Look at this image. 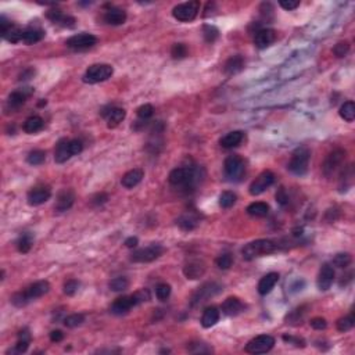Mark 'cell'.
<instances>
[{
    "mask_svg": "<svg viewBox=\"0 0 355 355\" xmlns=\"http://www.w3.org/2000/svg\"><path fill=\"white\" fill-rule=\"evenodd\" d=\"M199 176H200L199 170L195 167H179V168L171 171L168 180L172 186L189 189V187H195L197 185Z\"/></svg>",
    "mask_w": 355,
    "mask_h": 355,
    "instance_id": "1",
    "label": "cell"
},
{
    "mask_svg": "<svg viewBox=\"0 0 355 355\" xmlns=\"http://www.w3.org/2000/svg\"><path fill=\"white\" fill-rule=\"evenodd\" d=\"M276 250H278V244L275 241L268 240V239H258V240L245 244L241 250V255L244 260L251 261L254 258H258V257H262V255L272 254Z\"/></svg>",
    "mask_w": 355,
    "mask_h": 355,
    "instance_id": "2",
    "label": "cell"
},
{
    "mask_svg": "<svg viewBox=\"0 0 355 355\" xmlns=\"http://www.w3.org/2000/svg\"><path fill=\"white\" fill-rule=\"evenodd\" d=\"M311 153L307 147H298L297 150L293 153L290 161L287 164V170L290 171L291 174L294 175H305L308 171V165H310Z\"/></svg>",
    "mask_w": 355,
    "mask_h": 355,
    "instance_id": "3",
    "label": "cell"
},
{
    "mask_svg": "<svg viewBox=\"0 0 355 355\" xmlns=\"http://www.w3.org/2000/svg\"><path fill=\"white\" fill-rule=\"evenodd\" d=\"M113 74H114V68L110 64H93L86 70L82 79L85 84L95 85V84H100L111 78Z\"/></svg>",
    "mask_w": 355,
    "mask_h": 355,
    "instance_id": "4",
    "label": "cell"
},
{
    "mask_svg": "<svg viewBox=\"0 0 355 355\" xmlns=\"http://www.w3.org/2000/svg\"><path fill=\"white\" fill-rule=\"evenodd\" d=\"M200 11V2L199 0H192L186 3H180L172 9V15L174 18L180 22H190L197 17Z\"/></svg>",
    "mask_w": 355,
    "mask_h": 355,
    "instance_id": "5",
    "label": "cell"
},
{
    "mask_svg": "<svg viewBox=\"0 0 355 355\" xmlns=\"http://www.w3.org/2000/svg\"><path fill=\"white\" fill-rule=\"evenodd\" d=\"M224 171H225V176L228 178V180L239 182L241 179V176L244 175V160L237 154L229 155L224 162Z\"/></svg>",
    "mask_w": 355,
    "mask_h": 355,
    "instance_id": "6",
    "label": "cell"
},
{
    "mask_svg": "<svg viewBox=\"0 0 355 355\" xmlns=\"http://www.w3.org/2000/svg\"><path fill=\"white\" fill-rule=\"evenodd\" d=\"M275 345V339L269 335H260L251 339L247 345H245V351L249 354H265L268 351H270Z\"/></svg>",
    "mask_w": 355,
    "mask_h": 355,
    "instance_id": "7",
    "label": "cell"
},
{
    "mask_svg": "<svg viewBox=\"0 0 355 355\" xmlns=\"http://www.w3.org/2000/svg\"><path fill=\"white\" fill-rule=\"evenodd\" d=\"M164 254V247L161 244H150L145 249H139L132 253L130 261L132 262H151V261L160 258Z\"/></svg>",
    "mask_w": 355,
    "mask_h": 355,
    "instance_id": "8",
    "label": "cell"
},
{
    "mask_svg": "<svg viewBox=\"0 0 355 355\" xmlns=\"http://www.w3.org/2000/svg\"><path fill=\"white\" fill-rule=\"evenodd\" d=\"M345 158V150L343 149H336L326 157L325 162L322 165V171L326 178H332L335 175L336 171L340 168Z\"/></svg>",
    "mask_w": 355,
    "mask_h": 355,
    "instance_id": "9",
    "label": "cell"
},
{
    "mask_svg": "<svg viewBox=\"0 0 355 355\" xmlns=\"http://www.w3.org/2000/svg\"><path fill=\"white\" fill-rule=\"evenodd\" d=\"M96 43H97V38L95 35H92V34H86V32L71 36L65 42L67 47H70V49L75 51L88 50L90 47H93Z\"/></svg>",
    "mask_w": 355,
    "mask_h": 355,
    "instance_id": "10",
    "label": "cell"
},
{
    "mask_svg": "<svg viewBox=\"0 0 355 355\" xmlns=\"http://www.w3.org/2000/svg\"><path fill=\"white\" fill-rule=\"evenodd\" d=\"M0 34H2V38L7 40V42L18 43V42H22L24 31L21 30L18 25L13 24L11 21L6 20L5 15H2L0 17Z\"/></svg>",
    "mask_w": 355,
    "mask_h": 355,
    "instance_id": "11",
    "label": "cell"
},
{
    "mask_svg": "<svg viewBox=\"0 0 355 355\" xmlns=\"http://www.w3.org/2000/svg\"><path fill=\"white\" fill-rule=\"evenodd\" d=\"M274 182H275V174L270 172V171H264L253 180V183L249 187V192H250L251 196H260L268 187L274 185Z\"/></svg>",
    "mask_w": 355,
    "mask_h": 355,
    "instance_id": "12",
    "label": "cell"
},
{
    "mask_svg": "<svg viewBox=\"0 0 355 355\" xmlns=\"http://www.w3.org/2000/svg\"><path fill=\"white\" fill-rule=\"evenodd\" d=\"M221 291H222V286L215 283V282H208V283L201 286L200 289L193 294V297H192V305L195 307V305L203 304L204 301H207L211 297L220 294Z\"/></svg>",
    "mask_w": 355,
    "mask_h": 355,
    "instance_id": "13",
    "label": "cell"
},
{
    "mask_svg": "<svg viewBox=\"0 0 355 355\" xmlns=\"http://www.w3.org/2000/svg\"><path fill=\"white\" fill-rule=\"evenodd\" d=\"M50 197L51 190L49 186H36V187H32L28 192L26 200H28V204L32 205V207H36V205L45 204Z\"/></svg>",
    "mask_w": 355,
    "mask_h": 355,
    "instance_id": "14",
    "label": "cell"
},
{
    "mask_svg": "<svg viewBox=\"0 0 355 355\" xmlns=\"http://www.w3.org/2000/svg\"><path fill=\"white\" fill-rule=\"evenodd\" d=\"M34 93V89L32 88H22V89L14 90L10 96H9V100H7V107L10 110H18L21 105L25 104V101L28 97H31Z\"/></svg>",
    "mask_w": 355,
    "mask_h": 355,
    "instance_id": "15",
    "label": "cell"
},
{
    "mask_svg": "<svg viewBox=\"0 0 355 355\" xmlns=\"http://www.w3.org/2000/svg\"><path fill=\"white\" fill-rule=\"evenodd\" d=\"M101 115L107 120V126L113 129V128H117L122 121L125 120L126 111L124 110V108H121V107L108 105V107H107V111H101Z\"/></svg>",
    "mask_w": 355,
    "mask_h": 355,
    "instance_id": "16",
    "label": "cell"
},
{
    "mask_svg": "<svg viewBox=\"0 0 355 355\" xmlns=\"http://www.w3.org/2000/svg\"><path fill=\"white\" fill-rule=\"evenodd\" d=\"M49 290H50V283L47 280H38V282L26 287L24 290V294H25L26 300L31 303V301L36 300V298H40L42 295L47 294Z\"/></svg>",
    "mask_w": 355,
    "mask_h": 355,
    "instance_id": "17",
    "label": "cell"
},
{
    "mask_svg": "<svg viewBox=\"0 0 355 355\" xmlns=\"http://www.w3.org/2000/svg\"><path fill=\"white\" fill-rule=\"evenodd\" d=\"M333 280H335V268L330 264H323L320 266L319 275H318V280H316L318 289L322 291L329 290L330 286L333 285Z\"/></svg>",
    "mask_w": 355,
    "mask_h": 355,
    "instance_id": "18",
    "label": "cell"
},
{
    "mask_svg": "<svg viewBox=\"0 0 355 355\" xmlns=\"http://www.w3.org/2000/svg\"><path fill=\"white\" fill-rule=\"evenodd\" d=\"M205 270H207L205 262L201 260H190L183 266V274L190 280L200 279L201 276H204Z\"/></svg>",
    "mask_w": 355,
    "mask_h": 355,
    "instance_id": "19",
    "label": "cell"
},
{
    "mask_svg": "<svg viewBox=\"0 0 355 355\" xmlns=\"http://www.w3.org/2000/svg\"><path fill=\"white\" fill-rule=\"evenodd\" d=\"M46 17L54 22V24H59V25L64 26V28H74L75 26L76 20L72 17V15H67L64 14L60 9H51L46 13Z\"/></svg>",
    "mask_w": 355,
    "mask_h": 355,
    "instance_id": "20",
    "label": "cell"
},
{
    "mask_svg": "<svg viewBox=\"0 0 355 355\" xmlns=\"http://www.w3.org/2000/svg\"><path fill=\"white\" fill-rule=\"evenodd\" d=\"M276 40V32L270 28H261L255 32L254 45L258 49H266Z\"/></svg>",
    "mask_w": 355,
    "mask_h": 355,
    "instance_id": "21",
    "label": "cell"
},
{
    "mask_svg": "<svg viewBox=\"0 0 355 355\" xmlns=\"http://www.w3.org/2000/svg\"><path fill=\"white\" fill-rule=\"evenodd\" d=\"M133 307H136L133 297L132 295H122L113 303L110 311L114 315H124V314H128Z\"/></svg>",
    "mask_w": 355,
    "mask_h": 355,
    "instance_id": "22",
    "label": "cell"
},
{
    "mask_svg": "<svg viewBox=\"0 0 355 355\" xmlns=\"http://www.w3.org/2000/svg\"><path fill=\"white\" fill-rule=\"evenodd\" d=\"M74 201H75V193L71 190V189H63L57 195L54 208L59 212H64V211L70 210L71 207L74 205Z\"/></svg>",
    "mask_w": 355,
    "mask_h": 355,
    "instance_id": "23",
    "label": "cell"
},
{
    "mask_svg": "<svg viewBox=\"0 0 355 355\" xmlns=\"http://www.w3.org/2000/svg\"><path fill=\"white\" fill-rule=\"evenodd\" d=\"M104 21L108 25H122L126 21V11L120 7L111 6L104 13Z\"/></svg>",
    "mask_w": 355,
    "mask_h": 355,
    "instance_id": "24",
    "label": "cell"
},
{
    "mask_svg": "<svg viewBox=\"0 0 355 355\" xmlns=\"http://www.w3.org/2000/svg\"><path fill=\"white\" fill-rule=\"evenodd\" d=\"M244 304H243L237 297H229V298H226V300L224 301L222 307H221L222 312L228 316L239 315V314H241V312L244 311Z\"/></svg>",
    "mask_w": 355,
    "mask_h": 355,
    "instance_id": "25",
    "label": "cell"
},
{
    "mask_svg": "<svg viewBox=\"0 0 355 355\" xmlns=\"http://www.w3.org/2000/svg\"><path fill=\"white\" fill-rule=\"evenodd\" d=\"M279 282V274L276 272H270V274H266L262 279L258 282V293L261 295H266L269 294L270 291L275 289L276 283Z\"/></svg>",
    "mask_w": 355,
    "mask_h": 355,
    "instance_id": "26",
    "label": "cell"
},
{
    "mask_svg": "<svg viewBox=\"0 0 355 355\" xmlns=\"http://www.w3.org/2000/svg\"><path fill=\"white\" fill-rule=\"evenodd\" d=\"M143 176H145L143 170H140V168H133V170L128 171L125 175L122 176V179H121V185L124 186V187H126V189H133L135 186H138L140 182H142Z\"/></svg>",
    "mask_w": 355,
    "mask_h": 355,
    "instance_id": "27",
    "label": "cell"
},
{
    "mask_svg": "<svg viewBox=\"0 0 355 355\" xmlns=\"http://www.w3.org/2000/svg\"><path fill=\"white\" fill-rule=\"evenodd\" d=\"M221 318V311L216 308V307H207L203 312V316H201V326L205 327V329H210L212 326H215L218 322H220Z\"/></svg>",
    "mask_w": 355,
    "mask_h": 355,
    "instance_id": "28",
    "label": "cell"
},
{
    "mask_svg": "<svg viewBox=\"0 0 355 355\" xmlns=\"http://www.w3.org/2000/svg\"><path fill=\"white\" fill-rule=\"evenodd\" d=\"M72 157L70 150V140L61 139L59 140V143L56 145L54 150V161L57 164H63L65 161H68Z\"/></svg>",
    "mask_w": 355,
    "mask_h": 355,
    "instance_id": "29",
    "label": "cell"
},
{
    "mask_svg": "<svg viewBox=\"0 0 355 355\" xmlns=\"http://www.w3.org/2000/svg\"><path fill=\"white\" fill-rule=\"evenodd\" d=\"M245 61L243 59V56L236 54L232 56L229 60L226 61L225 65H224V72L226 75H235V74H239L243 68H244Z\"/></svg>",
    "mask_w": 355,
    "mask_h": 355,
    "instance_id": "30",
    "label": "cell"
},
{
    "mask_svg": "<svg viewBox=\"0 0 355 355\" xmlns=\"http://www.w3.org/2000/svg\"><path fill=\"white\" fill-rule=\"evenodd\" d=\"M243 139H244V132L243 130H233V132L226 133L220 140V143L224 149H233V147H237L240 145Z\"/></svg>",
    "mask_w": 355,
    "mask_h": 355,
    "instance_id": "31",
    "label": "cell"
},
{
    "mask_svg": "<svg viewBox=\"0 0 355 355\" xmlns=\"http://www.w3.org/2000/svg\"><path fill=\"white\" fill-rule=\"evenodd\" d=\"M46 35V32L39 26H30L24 31L22 34V42L25 45H35L38 42L43 39Z\"/></svg>",
    "mask_w": 355,
    "mask_h": 355,
    "instance_id": "32",
    "label": "cell"
},
{
    "mask_svg": "<svg viewBox=\"0 0 355 355\" xmlns=\"http://www.w3.org/2000/svg\"><path fill=\"white\" fill-rule=\"evenodd\" d=\"M199 222H200V220H199L197 214H195V212H186V214L180 215L176 220V225L179 226L182 230L189 232V230L195 229L196 226L199 225Z\"/></svg>",
    "mask_w": 355,
    "mask_h": 355,
    "instance_id": "33",
    "label": "cell"
},
{
    "mask_svg": "<svg viewBox=\"0 0 355 355\" xmlns=\"http://www.w3.org/2000/svg\"><path fill=\"white\" fill-rule=\"evenodd\" d=\"M43 126H45V121L38 115H34V117L26 118L24 125H22V130L28 135H34V133H38V132L43 129Z\"/></svg>",
    "mask_w": 355,
    "mask_h": 355,
    "instance_id": "34",
    "label": "cell"
},
{
    "mask_svg": "<svg viewBox=\"0 0 355 355\" xmlns=\"http://www.w3.org/2000/svg\"><path fill=\"white\" fill-rule=\"evenodd\" d=\"M352 183H354V167H352V164H350L341 171L340 185H339L340 193H344V192L348 190L352 186Z\"/></svg>",
    "mask_w": 355,
    "mask_h": 355,
    "instance_id": "35",
    "label": "cell"
},
{
    "mask_svg": "<svg viewBox=\"0 0 355 355\" xmlns=\"http://www.w3.org/2000/svg\"><path fill=\"white\" fill-rule=\"evenodd\" d=\"M247 214L255 218H264L269 214V205L264 201H255L247 207Z\"/></svg>",
    "mask_w": 355,
    "mask_h": 355,
    "instance_id": "36",
    "label": "cell"
},
{
    "mask_svg": "<svg viewBox=\"0 0 355 355\" xmlns=\"http://www.w3.org/2000/svg\"><path fill=\"white\" fill-rule=\"evenodd\" d=\"M30 343H31V335H30V332H28V329L21 330L20 333H18V341H17V344H15L14 350L9 351V352L24 354V352H26V350H28Z\"/></svg>",
    "mask_w": 355,
    "mask_h": 355,
    "instance_id": "37",
    "label": "cell"
},
{
    "mask_svg": "<svg viewBox=\"0 0 355 355\" xmlns=\"http://www.w3.org/2000/svg\"><path fill=\"white\" fill-rule=\"evenodd\" d=\"M339 114L347 122H352L355 120V104L354 101H345L344 104L340 107Z\"/></svg>",
    "mask_w": 355,
    "mask_h": 355,
    "instance_id": "38",
    "label": "cell"
},
{
    "mask_svg": "<svg viewBox=\"0 0 355 355\" xmlns=\"http://www.w3.org/2000/svg\"><path fill=\"white\" fill-rule=\"evenodd\" d=\"M236 200H237V197H236L233 192H222L220 196V207H222V208H230V207H233L236 204Z\"/></svg>",
    "mask_w": 355,
    "mask_h": 355,
    "instance_id": "39",
    "label": "cell"
},
{
    "mask_svg": "<svg viewBox=\"0 0 355 355\" xmlns=\"http://www.w3.org/2000/svg\"><path fill=\"white\" fill-rule=\"evenodd\" d=\"M32 243H34L32 236H31L30 233H24V235L18 239V241H17V249H18L20 253L25 254V253H28V251L32 249Z\"/></svg>",
    "mask_w": 355,
    "mask_h": 355,
    "instance_id": "40",
    "label": "cell"
},
{
    "mask_svg": "<svg viewBox=\"0 0 355 355\" xmlns=\"http://www.w3.org/2000/svg\"><path fill=\"white\" fill-rule=\"evenodd\" d=\"M84 322H85V315L84 314H71V315L64 318V326L70 327V329L82 325Z\"/></svg>",
    "mask_w": 355,
    "mask_h": 355,
    "instance_id": "41",
    "label": "cell"
},
{
    "mask_svg": "<svg viewBox=\"0 0 355 355\" xmlns=\"http://www.w3.org/2000/svg\"><path fill=\"white\" fill-rule=\"evenodd\" d=\"M187 350L192 354H210L212 352V348L210 345L205 344V343H201V341H197V343H190L187 345Z\"/></svg>",
    "mask_w": 355,
    "mask_h": 355,
    "instance_id": "42",
    "label": "cell"
},
{
    "mask_svg": "<svg viewBox=\"0 0 355 355\" xmlns=\"http://www.w3.org/2000/svg\"><path fill=\"white\" fill-rule=\"evenodd\" d=\"M203 35H204L207 43H214L220 36V31L214 25H204L203 26Z\"/></svg>",
    "mask_w": 355,
    "mask_h": 355,
    "instance_id": "43",
    "label": "cell"
},
{
    "mask_svg": "<svg viewBox=\"0 0 355 355\" xmlns=\"http://www.w3.org/2000/svg\"><path fill=\"white\" fill-rule=\"evenodd\" d=\"M354 325H355V318L354 315L351 314V315L344 316V318H341V319L337 320V330L341 332V333H344V332H348V330L352 329Z\"/></svg>",
    "mask_w": 355,
    "mask_h": 355,
    "instance_id": "44",
    "label": "cell"
},
{
    "mask_svg": "<svg viewBox=\"0 0 355 355\" xmlns=\"http://www.w3.org/2000/svg\"><path fill=\"white\" fill-rule=\"evenodd\" d=\"M46 160V153L43 150H34L31 151L26 157V162L31 165H40L43 164Z\"/></svg>",
    "mask_w": 355,
    "mask_h": 355,
    "instance_id": "45",
    "label": "cell"
},
{
    "mask_svg": "<svg viewBox=\"0 0 355 355\" xmlns=\"http://www.w3.org/2000/svg\"><path fill=\"white\" fill-rule=\"evenodd\" d=\"M110 289L113 291H125L128 287H129V280L124 278V276H120V278H115L110 282Z\"/></svg>",
    "mask_w": 355,
    "mask_h": 355,
    "instance_id": "46",
    "label": "cell"
},
{
    "mask_svg": "<svg viewBox=\"0 0 355 355\" xmlns=\"http://www.w3.org/2000/svg\"><path fill=\"white\" fill-rule=\"evenodd\" d=\"M332 264L337 268H347L351 264V255L348 253H340V254L335 255Z\"/></svg>",
    "mask_w": 355,
    "mask_h": 355,
    "instance_id": "47",
    "label": "cell"
},
{
    "mask_svg": "<svg viewBox=\"0 0 355 355\" xmlns=\"http://www.w3.org/2000/svg\"><path fill=\"white\" fill-rule=\"evenodd\" d=\"M215 264L220 269L222 270L229 269L230 266L233 265V257H232L230 254H228V253H226V254H222L216 258Z\"/></svg>",
    "mask_w": 355,
    "mask_h": 355,
    "instance_id": "48",
    "label": "cell"
},
{
    "mask_svg": "<svg viewBox=\"0 0 355 355\" xmlns=\"http://www.w3.org/2000/svg\"><path fill=\"white\" fill-rule=\"evenodd\" d=\"M155 295L160 301H167L171 295V286L168 283H160L155 287Z\"/></svg>",
    "mask_w": 355,
    "mask_h": 355,
    "instance_id": "49",
    "label": "cell"
},
{
    "mask_svg": "<svg viewBox=\"0 0 355 355\" xmlns=\"http://www.w3.org/2000/svg\"><path fill=\"white\" fill-rule=\"evenodd\" d=\"M171 56L175 59V60H180V59H185L187 56V47H186L183 43H175L171 49Z\"/></svg>",
    "mask_w": 355,
    "mask_h": 355,
    "instance_id": "50",
    "label": "cell"
},
{
    "mask_svg": "<svg viewBox=\"0 0 355 355\" xmlns=\"http://www.w3.org/2000/svg\"><path fill=\"white\" fill-rule=\"evenodd\" d=\"M138 117H139L140 120H149L150 117H153V114H154V107L151 104H143L140 105L139 108H138Z\"/></svg>",
    "mask_w": 355,
    "mask_h": 355,
    "instance_id": "51",
    "label": "cell"
},
{
    "mask_svg": "<svg viewBox=\"0 0 355 355\" xmlns=\"http://www.w3.org/2000/svg\"><path fill=\"white\" fill-rule=\"evenodd\" d=\"M78 289H79V282L75 279L67 280L64 283V286H63V291H64V294L67 295H74L76 291H78Z\"/></svg>",
    "mask_w": 355,
    "mask_h": 355,
    "instance_id": "52",
    "label": "cell"
},
{
    "mask_svg": "<svg viewBox=\"0 0 355 355\" xmlns=\"http://www.w3.org/2000/svg\"><path fill=\"white\" fill-rule=\"evenodd\" d=\"M348 51H350L348 42H339V43L335 46V49H333V53H335L336 57H339V59L345 57V56L348 54Z\"/></svg>",
    "mask_w": 355,
    "mask_h": 355,
    "instance_id": "53",
    "label": "cell"
},
{
    "mask_svg": "<svg viewBox=\"0 0 355 355\" xmlns=\"http://www.w3.org/2000/svg\"><path fill=\"white\" fill-rule=\"evenodd\" d=\"M132 297H133V301H135L136 305L142 304V303H145V301H149L150 300V293H149V290H139L136 291V293H133L132 294Z\"/></svg>",
    "mask_w": 355,
    "mask_h": 355,
    "instance_id": "54",
    "label": "cell"
},
{
    "mask_svg": "<svg viewBox=\"0 0 355 355\" xmlns=\"http://www.w3.org/2000/svg\"><path fill=\"white\" fill-rule=\"evenodd\" d=\"M310 325L312 329L315 330H323L327 327V322H326L325 318H320V316H316V318H312L310 320Z\"/></svg>",
    "mask_w": 355,
    "mask_h": 355,
    "instance_id": "55",
    "label": "cell"
},
{
    "mask_svg": "<svg viewBox=\"0 0 355 355\" xmlns=\"http://www.w3.org/2000/svg\"><path fill=\"white\" fill-rule=\"evenodd\" d=\"M70 150L72 155L79 154V153H82V150H84V143H82L79 139L70 140Z\"/></svg>",
    "mask_w": 355,
    "mask_h": 355,
    "instance_id": "56",
    "label": "cell"
},
{
    "mask_svg": "<svg viewBox=\"0 0 355 355\" xmlns=\"http://www.w3.org/2000/svg\"><path fill=\"white\" fill-rule=\"evenodd\" d=\"M283 340L286 341V343H289V344H293L295 345V347H305V341L303 340V339H300V337H294V336H287L285 335L283 336Z\"/></svg>",
    "mask_w": 355,
    "mask_h": 355,
    "instance_id": "57",
    "label": "cell"
},
{
    "mask_svg": "<svg viewBox=\"0 0 355 355\" xmlns=\"http://www.w3.org/2000/svg\"><path fill=\"white\" fill-rule=\"evenodd\" d=\"M279 6L282 9L290 11L297 9V7L300 6V2H298V0H283V2H279Z\"/></svg>",
    "mask_w": 355,
    "mask_h": 355,
    "instance_id": "58",
    "label": "cell"
},
{
    "mask_svg": "<svg viewBox=\"0 0 355 355\" xmlns=\"http://www.w3.org/2000/svg\"><path fill=\"white\" fill-rule=\"evenodd\" d=\"M276 201H278L282 207L289 204V196H287V193H286V190L283 187H280L279 190H278V193H276Z\"/></svg>",
    "mask_w": 355,
    "mask_h": 355,
    "instance_id": "59",
    "label": "cell"
},
{
    "mask_svg": "<svg viewBox=\"0 0 355 355\" xmlns=\"http://www.w3.org/2000/svg\"><path fill=\"white\" fill-rule=\"evenodd\" d=\"M107 200H108V196L105 195V193H97V195L93 196V199H92V204L103 205L104 203H107Z\"/></svg>",
    "mask_w": 355,
    "mask_h": 355,
    "instance_id": "60",
    "label": "cell"
},
{
    "mask_svg": "<svg viewBox=\"0 0 355 355\" xmlns=\"http://www.w3.org/2000/svg\"><path fill=\"white\" fill-rule=\"evenodd\" d=\"M63 339H64V333L61 330H53L50 333V340L53 343H60Z\"/></svg>",
    "mask_w": 355,
    "mask_h": 355,
    "instance_id": "61",
    "label": "cell"
},
{
    "mask_svg": "<svg viewBox=\"0 0 355 355\" xmlns=\"http://www.w3.org/2000/svg\"><path fill=\"white\" fill-rule=\"evenodd\" d=\"M35 75V70H32V68H28V70H25V71H22L20 74V78L18 79L20 80H28V79H31L32 76Z\"/></svg>",
    "mask_w": 355,
    "mask_h": 355,
    "instance_id": "62",
    "label": "cell"
},
{
    "mask_svg": "<svg viewBox=\"0 0 355 355\" xmlns=\"http://www.w3.org/2000/svg\"><path fill=\"white\" fill-rule=\"evenodd\" d=\"M138 243H139V240H138V237H128L125 240V245L128 247V249H135L136 245H138Z\"/></svg>",
    "mask_w": 355,
    "mask_h": 355,
    "instance_id": "63",
    "label": "cell"
},
{
    "mask_svg": "<svg viewBox=\"0 0 355 355\" xmlns=\"http://www.w3.org/2000/svg\"><path fill=\"white\" fill-rule=\"evenodd\" d=\"M39 105H40V107H42V105H46V100H42V101H40Z\"/></svg>",
    "mask_w": 355,
    "mask_h": 355,
    "instance_id": "64",
    "label": "cell"
}]
</instances>
